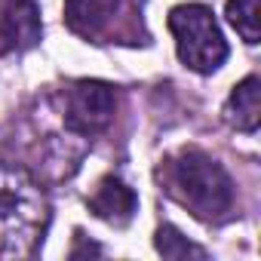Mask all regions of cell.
Returning <instances> with one entry per match:
<instances>
[{
    "label": "cell",
    "mask_w": 261,
    "mask_h": 261,
    "mask_svg": "<svg viewBox=\"0 0 261 261\" xmlns=\"http://www.w3.org/2000/svg\"><path fill=\"white\" fill-rule=\"evenodd\" d=\"M163 191L200 221H224L233 209V181L227 169L200 148H181L157 169Z\"/></svg>",
    "instance_id": "6da1fadb"
},
{
    "label": "cell",
    "mask_w": 261,
    "mask_h": 261,
    "mask_svg": "<svg viewBox=\"0 0 261 261\" xmlns=\"http://www.w3.org/2000/svg\"><path fill=\"white\" fill-rule=\"evenodd\" d=\"M49 227V200L16 166H0V258H28Z\"/></svg>",
    "instance_id": "7a4b0ae2"
},
{
    "label": "cell",
    "mask_w": 261,
    "mask_h": 261,
    "mask_svg": "<svg viewBox=\"0 0 261 261\" xmlns=\"http://www.w3.org/2000/svg\"><path fill=\"white\" fill-rule=\"evenodd\" d=\"M166 25L175 37V53L185 68L197 74H215L227 62V40L209 7L178 4L169 10Z\"/></svg>",
    "instance_id": "3957f363"
},
{
    "label": "cell",
    "mask_w": 261,
    "mask_h": 261,
    "mask_svg": "<svg viewBox=\"0 0 261 261\" xmlns=\"http://www.w3.org/2000/svg\"><path fill=\"white\" fill-rule=\"evenodd\" d=\"M117 111V92L105 80H74L62 95V120L74 136L92 139L111 126Z\"/></svg>",
    "instance_id": "277c9868"
},
{
    "label": "cell",
    "mask_w": 261,
    "mask_h": 261,
    "mask_svg": "<svg viewBox=\"0 0 261 261\" xmlns=\"http://www.w3.org/2000/svg\"><path fill=\"white\" fill-rule=\"evenodd\" d=\"M40 34L43 25L34 0H0V56L37 46Z\"/></svg>",
    "instance_id": "5b68a950"
},
{
    "label": "cell",
    "mask_w": 261,
    "mask_h": 261,
    "mask_svg": "<svg viewBox=\"0 0 261 261\" xmlns=\"http://www.w3.org/2000/svg\"><path fill=\"white\" fill-rule=\"evenodd\" d=\"M86 203H89V212L95 218H101L105 224H114V227H126L139 212V194L117 175L101 178L95 194Z\"/></svg>",
    "instance_id": "8992f818"
},
{
    "label": "cell",
    "mask_w": 261,
    "mask_h": 261,
    "mask_svg": "<svg viewBox=\"0 0 261 261\" xmlns=\"http://www.w3.org/2000/svg\"><path fill=\"white\" fill-rule=\"evenodd\" d=\"M224 120L237 133H246V136L258 133V123H261V80L255 74L243 77L230 89V95L224 101Z\"/></svg>",
    "instance_id": "52a82bcc"
},
{
    "label": "cell",
    "mask_w": 261,
    "mask_h": 261,
    "mask_svg": "<svg viewBox=\"0 0 261 261\" xmlns=\"http://www.w3.org/2000/svg\"><path fill=\"white\" fill-rule=\"evenodd\" d=\"M117 7L120 0H65V25L77 37L95 40L114 19Z\"/></svg>",
    "instance_id": "ba28073f"
},
{
    "label": "cell",
    "mask_w": 261,
    "mask_h": 261,
    "mask_svg": "<svg viewBox=\"0 0 261 261\" xmlns=\"http://www.w3.org/2000/svg\"><path fill=\"white\" fill-rule=\"evenodd\" d=\"M224 16L249 46L261 40V4L258 0H227Z\"/></svg>",
    "instance_id": "9c48e42d"
},
{
    "label": "cell",
    "mask_w": 261,
    "mask_h": 261,
    "mask_svg": "<svg viewBox=\"0 0 261 261\" xmlns=\"http://www.w3.org/2000/svg\"><path fill=\"white\" fill-rule=\"evenodd\" d=\"M154 246L163 258H172V261H188V258H197V261H206V249H200L197 243H191L178 227L172 224H160L157 227V237H154Z\"/></svg>",
    "instance_id": "30bf717a"
}]
</instances>
